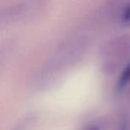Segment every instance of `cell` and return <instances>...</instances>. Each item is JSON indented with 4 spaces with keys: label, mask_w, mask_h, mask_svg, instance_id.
Listing matches in <instances>:
<instances>
[{
    "label": "cell",
    "mask_w": 130,
    "mask_h": 130,
    "mask_svg": "<svg viewBox=\"0 0 130 130\" xmlns=\"http://www.w3.org/2000/svg\"><path fill=\"white\" fill-rule=\"evenodd\" d=\"M28 123H29V119L23 120L21 123H19V125H17V127L14 130H25L26 126H28Z\"/></svg>",
    "instance_id": "obj_8"
},
{
    "label": "cell",
    "mask_w": 130,
    "mask_h": 130,
    "mask_svg": "<svg viewBox=\"0 0 130 130\" xmlns=\"http://www.w3.org/2000/svg\"><path fill=\"white\" fill-rule=\"evenodd\" d=\"M26 12L27 7L24 4H17L0 9V29L17 21V19Z\"/></svg>",
    "instance_id": "obj_3"
},
{
    "label": "cell",
    "mask_w": 130,
    "mask_h": 130,
    "mask_svg": "<svg viewBox=\"0 0 130 130\" xmlns=\"http://www.w3.org/2000/svg\"><path fill=\"white\" fill-rule=\"evenodd\" d=\"M84 130H103V125L99 122H92L91 124L87 125Z\"/></svg>",
    "instance_id": "obj_7"
},
{
    "label": "cell",
    "mask_w": 130,
    "mask_h": 130,
    "mask_svg": "<svg viewBox=\"0 0 130 130\" xmlns=\"http://www.w3.org/2000/svg\"><path fill=\"white\" fill-rule=\"evenodd\" d=\"M130 57V35L115 37L106 42L101 51L102 70L114 74Z\"/></svg>",
    "instance_id": "obj_2"
},
{
    "label": "cell",
    "mask_w": 130,
    "mask_h": 130,
    "mask_svg": "<svg viewBox=\"0 0 130 130\" xmlns=\"http://www.w3.org/2000/svg\"><path fill=\"white\" fill-rule=\"evenodd\" d=\"M115 16L122 26H130V1L115 7Z\"/></svg>",
    "instance_id": "obj_4"
},
{
    "label": "cell",
    "mask_w": 130,
    "mask_h": 130,
    "mask_svg": "<svg viewBox=\"0 0 130 130\" xmlns=\"http://www.w3.org/2000/svg\"><path fill=\"white\" fill-rule=\"evenodd\" d=\"M129 86H130V60L127 63V65L124 67V69L122 70L117 80V84H116L117 92L119 93L124 92Z\"/></svg>",
    "instance_id": "obj_5"
},
{
    "label": "cell",
    "mask_w": 130,
    "mask_h": 130,
    "mask_svg": "<svg viewBox=\"0 0 130 130\" xmlns=\"http://www.w3.org/2000/svg\"><path fill=\"white\" fill-rule=\"evenodd\" d=\"M116 130H130V121H129V119L127 117H124L120 121Z\"/></svg>",
    "instance_id": "obj_6"
},
{
    "label": "cell",
    "mask_w": 130,
    "mask_h": 130,
    "mask_svg": "<svg viewBox=\"0 0 130 130\" xmlns=\"http://www.w3.org/2000/svg\"><path fill=\"white\" fill-rule=\"evenodd\" d=\"M87 38L85 35H75L59 47L41 71L39 78L41 85L50 83L81 58L88 44Z\"/></svg>",
    "instance_id": "obj_1"
}]
</instances>
